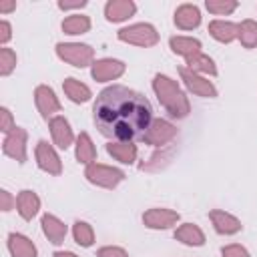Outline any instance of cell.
Wrapping results in <instances>:
<instances>
[{
    "instance_id": "cell-5",
    "label": "cell",
    "mask_w": 257,
    "mask_h": 257,
    "mask_svg": "<svg viewBox=\"0 0 257 257\" xmlns=\"http://www.w3.org/2000/svg\"><path fill=\"white\" fill-rule=\"evenodd\" d=\"M84 177L96 185V187H104V189H114L122 179L124 173L116 167H108V165H100V163H90L84 169Z\"/></svg>"
},
{
    "instance_id": "cell-30",
    "label": "cell",
    "mask_w": 257,
    "mask_h": 257,
    "mask_svg": "<svg viewBox=\"0 0 257 257\" xmlns=\"http://www.w3.org/2000/svg\"><path fill=\"white\" fill-rule=\"evenodd\" d=\"M171 155H173V153H171V149H163L161 153L153 155L147 163H143V165H141V169H143V171H159V169H163V167L171 161Z\"/></svg>"
},
{
    "instance_id": "cell-34",
    "label": "cell",
    "mask_w": 257,
    "mask_h": 257,
    "mask_svg": "<svg viewBox=\"0 0 257 257\" xmlns=\"http://www.w3.org/2000/svg\"><path fill=\"white\" fill-rule=\"evenodd\" d=\"M96 257H128V253H126L122 247L106 245V247H100V249L96 251Z\"/></svg>"
},
{
    "instance_id": "cell-31",
    "label": "cell",
    "mask_w": 257,
    "mask_h": 257,
    "mask_svg": "<svg viewBox=\"0 0 257 257\" xmlns=\"http://www.w3.org/2000/svg\"><path fill=\"white\" fill-rule=\"evenodd\" d=\"M205 6H207V10L209 12H213V14H231L239 4L235 2V0H207L205 2Z\"/></svg>"
},
{
    "instance_id": "cell-10",
    "label": "cell",
    "mask_w": 257,
    "mask_h": 257,
    "mask_svg": "<svg viewBox=\"0 0 257 257\" xmlns=\"http://www.w3.org/2000/svg\"><path fill=\"white\" fill-rule=\"evenodd\" d=\"M34 155H36L38 167H40L44 173H48V175H60V173H62V163H60L56 151H54L46 141H38Z\"/></svg>"
},
{
    "instance_id": "cell-8",
    "label": "cell",
    "mask_w": 257,
    "mask_h": 257,
    "mask_svg": "<svg viewBox=\"0 0 257 257\" xmlns=\"http://www.w3.org/2000/svg\"><path fill=\"white\" fill-rule=\"evenodd\" d=\"M2 151L4 155L16 159L18 163L26 161V131L22 126H16L14 131H10L2 143Z\"/></svg>"
},
{
    "instance_id": "cell-9",
    "label": "cell",
    "mask_w": 257,
    "mask_h": 257,
    "mask_svg": "<svg viewBox=\"0 0 257 257\" xmlns=\"http://www.w3.org/2000/svg\"><path fill=\"white\" fill-rule=\"evenodd\" d=\"M124 72V62L120 60H114V58H100V60H94L92 68H90V74L96 82H108V80H114L118 78L120 74Z\"/></svg>"
},
{
    "instance_id": "cell-15",
    "label": "cell",
    "mask_w": 257,
    "mask_h": 257,
    "mask_svg": "<svg viewBox=\"0 0 257 257\" xmlns=\"http://www.w3.org/2000/svg\"><path fill=\"white\" fill-rule=\"evenodd\" d=\"M137 12V4L133 0H110L104 6V16L108 22H122Z\"/></svg>"
},
{
    "instance_id": "cell-35",
    "label": "cell",
    "mask_w": 257,
    "mask_h": 257,
    "mask_svg": "<svg viewBox=\"0 0 257 257\" xmlns=\"http://www.w3.org/2000/svg\"><path fill=\"white\" fill-rule=\"evenodd\" d=\"M0 128L8 135L10 131H14L16 128V124H12V114H10V110L8 108H0Z\"/></svg>"
},
{
    "instance_id": "cell-33",
    "label": "cell",
    "mask_w": 257,
    "mask_h": 257,
    "mask_svg": "<svg viewBox=\"0 0 257 257\" xmlns=\"http://www.w3.org/2000/svg\"><path fill=\"white\" fill-rule=\"evenodd\" d=\"M221 255H223V257H251L249 251H247L243 245H239V243L225 245V247L221 249Z\"/></svg>"
},
{
    "instance_id": "cell-32",
    "label": "cell",
    "mask_w": 257,
    "mask_h": 257,
    "mask_svg": "<svg viewBox=\"0 0 257 257\" xmlns=\"http://www.w3.org/2000/svg\"><path fill=\"white\" fill-rule=\"evenodd\" d=\"M16 66V54L10 48H0V74L8 76Z\"/></svg>"
},
{
    "instance_id": "cell-7",
    "label": "cell",
    "mask_w": 257,
    "mask_h": 257,
    "mask_svg": "<svg viewBox=\"0 0 257 257\" xmlns=\"http://www.w3.org/2000/svg\"><path fill=\"white\" fill-rule=\"evenodd\" d=\"M179 74H181V80L185 82V86H187L193 94L205 96V98H215V96H217L215 84H213L209 78H205L203 74H197V72L189 70L187 66H181V68H179Z\"/></svg>"
},
{
    "instance_id": "cell-3",
    "label": "cell",
    "mask_w": 257,
    "mask_h": 257,
    "mask_svg": "<svg viewBox=\"0 0 257 257\" xmlns=\"http://www.w3.org/2000/svg\"><path fill=\"white\" fill-rule=\"evenodd\" d=\"M56 54L60 60L76 66V68H84L88 64H94V50L88 44H80V42H58L56 44Z\"/></svg>"
},
{
    "instance_id": "cell-39",
    "label": "cell",
    "mask_w": 257,
    "mask_h": 257,
    "mask_svg": "<svg viewBox=\"0 0 257 257\" xmlns=\"http://www.w3.org/2000/svg\"><path fill=\"white\" fill-rule=\"evenodd\" d=\"M16 8V2H6V0H0V12H10V10H14Z\"/></svg>"
},
{
    "instance_id": "cell-23",
    "label": "cell",
    "mask_w": 257,
    "mask_h": 257,
    "mask_svg": "<svg viewBox=\"0 0 257 257\" xmlns=\"http://www.w3.org/2000/svg\"><path fill=\"white\" fill-rule=\"evenodd\" d=\"M8 249L12 257H36V245L20 233H10L8 235Z\"/></svg>"
},
{
    "instance_id": "cell-14",
    "label": "cell",
    "mask_w": 257,
    "mask_h": 257,
    "mask_svg": "<svg viewBox=\"0 0 257 257\" xmlns=\"http://www.w3.org/2000/svg\"><path fill=\"white\" fill-rule=\"evenodd\" d=\"M34 100H36V106H38V110H40V114H42L44 118H48V116H52L54 112L60 110V102H58L54 90H52L50 86H46V84H40V86L36 88Z\"/></svg>"
},
{
    "instance_id": "cell-25",
    "label": "cell",
    "mask_w": 257,
    "mask_h": 257,
    "mask_svg": "<svg viewBox=\"0 0 257 257\" xmlns=\"http://www.w3.org/2000/svg\"><path fill=\"white\" fill-rule=\"evenodd\" d=\"M96 159V149L88 133H80L76 139V161L82 165H90Z\"/></svg>"
},
{
    "instance_id": "cell-40",
    "label": "cell",
    "mask_w": 257,
    "mask_h": 257,
    "mask_svg": "<svg viewBox=\"0 0 257 257\" xmlns=\"http://www.w3.org/2000/svg\"><path fill=\"white\" fill-rule=\"evenodd\" d=\"M54 257H78L76 253H72V251H56L54 253Z\"/></svg>"
},
{
    "instance_id": "cell-29",
    "label": "cell",
    "mask_w": 257,
    "mask_h": 257,
    "mask_svg": "<svg viewBox=\"0 0 257 257\" xmlns=\"http://www.w3.org/2000/svg\"><path fill=\"white\" fill-rule=\"evenodd\" d=\"M72 235L80 247H90L94 243V231L86 221H76L72 225Z\"/></svg>"
},
{
    "instance_id": "cell-38",
    "label": "cell",
    "mask_w": 257,
    "mask_h": 257,
    "mask_svg": "<svg viewBox=\"0 0 257 257\" xmlns=\"http://www.w3.org/2000/svg\"><path fill=\"white\" fill-rule=\"evenodd\" d=\"M10 36H12V34H10V24H8L6 20H2V22H0V42L6 44V42L10 40Z\"/></svg>"
},
{
    "instance_id": "cell-22",
    "label": "cell",
    "mask_w": 257,
    "mask_h": 257,
    "mask_svg": "<svg viewBox=\"0 0 257 257\" xmlns=\"http://www.w3.org/2000/svg\"><path fill=\"white\" fill-rule=\"evenodd\" d=\"M175 239L191 247H201L205 243V233L195 223H183L175 229Z\"/></svg>"
},
{
    "instance_id": "cell-28",
    "label": "cell",
    "mask_w": 257,
    "mask_h": 257,
    "mask_svg": "<svg viewBox=\"0 0 257 257\" xmlns=\"http://www.w3.org/2000/svg\"><path fill=\"white\" fill-rule=\"evenodd\" d=\"M239 42L245 48H255L257 46V22L247 18L239 24Z\"/></svg>"
},
{
    "instance_id": "cell-2",
    "label": "cell",
    "mask_w": 257,
    "mask_h": 257,
    "mask_svg": "<svg viewBox=\"0 0 257 257\" xmlns=\"http://www.w3.org/2000/svg\"><path fill=\"white\" fill-rule=\"evenodd\" d=\"M153 90L159 98V102L167 108V112L175 118H185L191 110L189 106V100L185 96V92L179 88L177 80H173L171 76L167 74H155L153 78Z\"/></svg>"
},
{
    "instance_id": "cell-17",
    "label": "cell",
    "mask_w": 257,
    "mask_h": 257,
    "mask_svg": "<svg viewBox=\"0 0 257 257\" xmlns=\"http://www.w3.org/2000/svg\"><path fill=\"white\" fill-rule=\"evenodd\" d=\"M42 231H44V235H46V239L52 243V245H60L62 241H64V237H66V225L56 217V215H50V213H46V215H42Z\"/></svg>"
},
{
    "instance_id": "cell-1",
    "label": "cell",
    "mask_w": 257,
    "mask_h": 257,
    "mask_svg": "<svg viewBox=\"0 0 257 257\" xmlns=\"http://www.w3.org/2000/svg\"><path fill=\"white\" fill-rule=\"evenodd\" d=\"M151 116L153 108L147 96L122 84L106 86L92 104V118L98 133L120 143L143 139L153 122Z\"/></svg>"
},
{
    "instance_id": "cell-37",
    "label": "cell",
    "mask_w": 257,
    "mask_h": 257,
    "mask_svg": "<svg viewBox=\"0 0 257 257\" xmlns=\"http://www.w3.org/2000/svg\"><path fill=\"white\" fill-rule=\"evenodd\" d=\"M82 6H86L84 0H76V2H64V0H60L58 2V8L60 10H74V8H82Z\"/></svg>"
},
{
    "instance_id": "cell-11",
    "label": "cell",
    "mask_w": 257,
    "mask_h": 257,
    "mask_svg": "<svg viewBox=\"0 0 257 257\" xmlns=\"http://www.w3.org/2000/svg\"><path fill=\"white\" fill-rule=\"evenodd\" d=\"M48 128H50L52 141H54V145H56L58 149L66 151V149L72 145L74 135H72V128H70V124H68V120H66L64 116H60V114L52 116V118L48 120Z\"/></svg>"
},
{
    "instance_id": "cell-12",
    "label": "cell",
    "mask_w": 257,
    "mask_h": 257,
    "mask_svg": "<svg viewBox=\"0 0 257 257\" xmlns=\"http://www.w3.org/2000/svg\"><path fill=\"white\" fill-rule=\"evenodd\" d=\"M179 221V213L177 211H171V209H149L145 211L143 215V223L149 227V229H169L173 225H177Z\"/></svg>"
},
{
    "instance_id": "cell-26",
    "label": "cell",
    "mask_w": 257,
    "mask_h": 257,
    "mask_svg": "<svg viewBox=\"0 0 257 257\" xmlns=\"http://www.w3.org/2000/svg\"><path fill=\"white\" fill-rule=\"evenodd\" d=\"M88 30H90V18L84 14H72V16H66L62 20V32L64 34L76 36V34H84Z\"/></svg>"
},
{
    "instance_id": "cell-4",
    "label": "cell",
    "mask_w": 257,
    "mask_h": 257,
    "mask_svg": "<svg viewBox=\"0 0 257 257\" xmlns=\"http://www.w3.org/2000/svg\"><path fill=\"white\" fill-rule=\"evenodd\" d=\"M118 40L126 42V44H135V46H155L159 42V32L153 24L147 22H139V24H131L126 28L118 30Z\"/></svg>"
},
{
    "instance_id": "cell-16",
    "label": "cell",
    "mask_w": 257,
    "mask_h": 257,
    "mask_svg": "<svg viewBox=\"0 0 257 257\" xmlns=\"http://www.w3.org/2000/svg\"><path fill=\"white\" fill-rule=\"evenodd\" d=\"M175 24L181 30H193L201 24V12L195 4H181L175 10Z\"/></svg>"
},
{
    "instance_id": "cell-21",
    "label": "cell",
    "mask_w": 257,
    "mask_h": 257,
    "mask_svg": "<svg viewBox=\"0 0 257 257\" xmlns=\"http://www.w3.org/2000/svg\"><path fill=\"white\" fill-rule=\"evenodd\" d=\"M106 153L114 159V161H118V163H122V165H133L135 161H137V147L133 145V143H120V141H114V143H108L106 145Z\"/></svg>"
},
{
    "instance_id": "cell-19",
    "label": "cell",
    "mask_w": 257,
    "mask_h": 257,
    "mask_svg": "<svg viewBox=\"0 0 257 257\" xmlns=\"http://www.w3.org/2000/svg\"><path fill=\"white\" fill-rule=\"evenodd\" d=\"M169 46H171V50L175 54L185 56V60L201 52V40L191 38V36H171L169 38Z\"/></svg>"
},
{
    "instance_id": "cell-36",
    "label": "cell",
    "mask_w": 257,
    "mask_h": 257,
    "mask_svg": "<svg viewBox=\"0 0 257 257\" xmlns=\"http://www.w3.org/2000/svg\"><path fill=\"white\" fill-rule=\"evenodd\" d=\"M0 201H2V203H0V209H2V211H10L12 207H16V199H14L6 189L0 191Z\"/></svg>"
},
{
    "instance_id": "cell-18",
    "label": "cell",
    "mask_w": 257,
    "mask_h": 257,
    "mask_svg": "<svg viewBox=\"0 0 257 257\" xmlns=\"http://www.w3.org/2000/svg\"><path fill=\"white\" fill-rule=\"evenodd\" d=\"M16 209H18V213H20V217H22L24 221H30V219L38 213V209H40V199H38V195H36L34 191H28V189L20 191L18 197H16Z\"/></svg>"
},
{
    "instance_id": "cell-13",
    "label": "cell",
    "mask_w": 257,
    "mask_h": 257,
    "mask_svg": "<svg viewBox=\"0 0 257 257\" xmlns=\"http://www.w3.org/2000/svg\"><path fill=\"white\" fill-rule=\"evenodd\" d=\"M209 219H211V223H213V227H215V231L219 235H235V233H239L243 229L241 221L235 215L225 213L221 209H213L209 213Z\"/></svg>"
},
{
    "instance_id": "cell-24",
    "label": "cell",
    "mask_w": 257,
    "mask_h": 257,
    "mask_svg": "<svg viewBox=\"0 0 257 257\" xmlns=\"http://www.w3.org/2000/svg\"><path fill=\"white\" fill-rule=\"evenodd\" d=\"M62 90H64V94H66L72 102H78V104L90 100V96H92L90 88H88L84 82L76 80V78H66V80L62 82Z\"/></svg>"
},
{
    "instance_id": "cell-20",
    "label": "cell",
    "mask_w": 257,
    "mask_h": 257,
    "mask_svg": "<svg viewBox=\"0 0 257 257\" xmlns=\"http://www.w3.org/2000/svg\"><path fill=\"white\" fill-rule=\"evenodd\" d=\"M209 34L219 42H233L239 38V24L229 20H213L209 24Z\"/></svg>"
},
{
    "instance_id": "cell-6",
    "label": "cell",
    "mask_w": 257,
    "mask_h": 257,
    "mask_svg": "<svg viewBox=\"0 0 257 257\" xmlns=\"http://www.w3.org/2000/svg\"><path fill=\"white\" fill-rule=\"evenodd\" d=\"M175 137H177V126L165 118H157L151 122V126L143 135V141L153 147H167Z\"/></svg>"
},
{
    "instance_id": "cell-27",
    "label": "cell",
    "mask_w": 257,
    "mask_h": 257,
    "mask_svg": "<svg viewBox=\"0 0 257 257\" xmlns=\"http://www.w3.org/2000/svg\"><path fill=\"white\" fill-rule=\"evenodd\" d=\"M187 68L193 70V72H197V74H209V76H215L217 74V66H215L213 58L207 56V54H203V52L187 58Z\"/></svg>"
}]
</instances>
